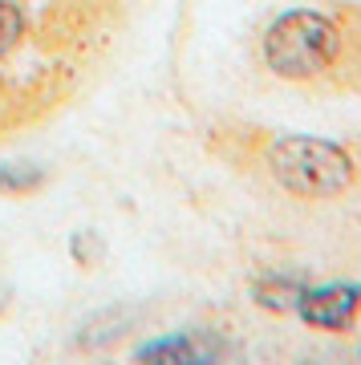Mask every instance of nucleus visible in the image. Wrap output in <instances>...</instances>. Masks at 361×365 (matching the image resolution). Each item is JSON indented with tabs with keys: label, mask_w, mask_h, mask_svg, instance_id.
Returning <instances> with one entry per match:
<instances>
[{
	"label": "nucleus",
	"mask_w": 361,
	"mask_h": 365,
	"mask_svg": "<svg viewBox=\"0 0 361 365\" xmlns=\"http://www.w3.org/2000/svg\"><path fill=\"white\" fill-rule=\"evenodd\" d=\"M337 53V29L321 13H284L264 37V57L280 78H312Z\"/></svg>",
	"instance_id": "f03ea898"
},
{
	"label": "nucleus",
	"mask_w": 361,
	"mask_h": 365,
	"mask_svg": "<svg viewBox=\"0 0 361 365\" xmlns=\"http://www.w3.org/2000/svg\"><path fill=\"white\" fill-rule=\"evenodd\" d=\"M361 304V292L349 284H337V288H317V292H300V304L297 313L309 321L312 329H345L353 321Z\"/></svg>",
	"instance_id": "7ed1b4c3"
},
{
	"label": "nucleus",
	"mask_w": 361,
	"mask_h": 365,
	"mask_svg": "<svg viewBox=\"0 0 361 365\" xmlns=\"http://www.w3.org/2000/svg\"><path fill=\"white\" fill-rule=\"evenodd\" d=\"M220 353V341H203V337H175V341H158V345H151V349H142V357L146 361H155V357H163V361H207V357H215Z\"/></svg>",
	"instance_id": "20e7f679"
},
{
	"label": "nucleus",
	"mask_w": 361,
	"mask_h": 365,
	"mask_svg": "<svg viewBox=\"0 0 361 365\" xmlns=\"http://www.w3.org/2000/svg\"><path fill=\"white\" fill-rule=\"evenodd\" d=\"M41 182V170H33V167H4L0 170V187L4 191H33Z\"/></svg>",
	"instance_id": "423d86ee"
},
{
	"label": "nucleus",
	"mask_w": 361,
	"mask_h": 365,
	"mask_svg": "<svg viewBox=\"0 0 361 365\" xmlns=\"http://www.w3.org/2000/svg\"><path fill=\"white\" fill-rule=\"evenodd\" d=\"M272 175L280 179L284 191L293 195H309V199H325L345 191L353 163L341 146L325 143V138H280L272 146Z\"/></svg>",
	"instance_id": "f257e3e1"
},
{
	"label": "nucleus",
	"mask_w": 361,
	"mask_h": 365,
	"mask_svg": "<svg viewBox=\"0 0 361 365\" xmlns=\"http://www.w3.org/2000/svg\"><path fill=\"white\" fill-rule=\"evenodd\" d=\"M21 33H25V16H21V9H16L13 0H0V57L21 41Z\"/></svg>",
	"instance_id": "39448f33"
}]
</instances>
